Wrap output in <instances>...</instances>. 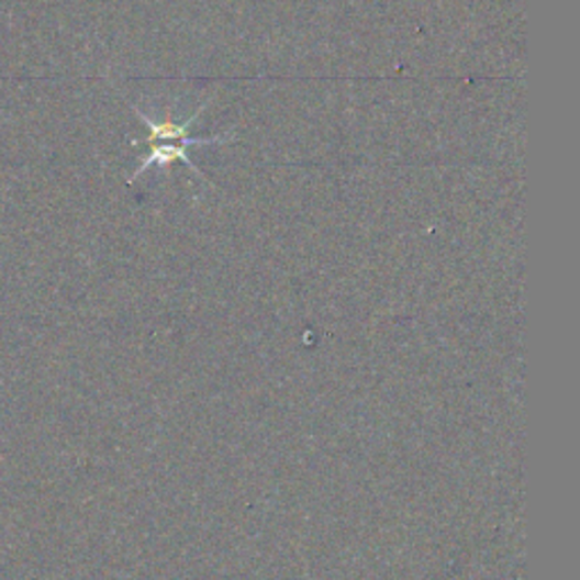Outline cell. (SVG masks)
Here are the masks:
<instances>
[{"label":"cell","instance_id":"obj_1","mask_svg":"<svg viewBox=\"0 0 580 580\" xmlns=\"http://www.w3.org/2000/svg\"><path fill=\"white\" fill-rule=\"evenodd\" d=\"M230 138H234V132H230V134H221V136H209V138L189 136V138H185V141H177L175 145H153V150L141 159L138 168H136L134 175L130 177V185H132V181H134L136 177H141L145 170H150V168H155V166L161 168V170H170V166L177 164V161H181L185 166H189L198 177H202L204 181H209V179L202 175V170L191 161L189 150L193 148V145H213V143H225V141H230Z\"/></svg>","mask_w":580,"mask_h":580},{"label":"cell","instance_id":"obj_2","mask_svg":"<svg viewBox=\"0 0 580 580\" xmlns=\"http://www.w3.org/2000/svg\"><path fill=\"white\" fill-rule=\"evenodd\" d=\"M204 107H207V102H202V104L196 109V114H193L187 123H181V125H179V123H172V121L155 123L150 116H145L138 107H134V112H136V116L143 121V125L150 130L148 143L153 145V143H157V141H159V143H168V141H185V138H189V127L202 116Z\"/></svg>","mask_w":580,"mask_h":580}]
</instances>
